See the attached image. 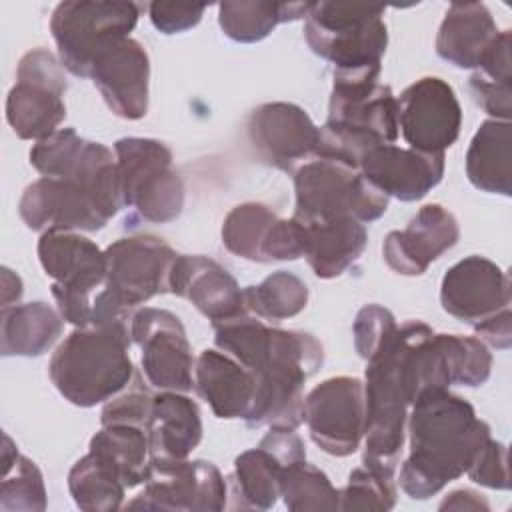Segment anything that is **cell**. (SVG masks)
Listing matches in <instances>:
<instances>
[{
  "label": "cell",
  "instance_id": "6da1fadb",
  "mask_svg": "<svg viewBox=\"0 0 512 512\" xmlns=\"http://www.w3.org/2000/svg\"><path fill=\"white\" fill-rule=\"evenodd\" d=\"M410 454L400 468V488L416 500L436 496L466 474L490 436L468 400L448 388H428L408 414Z\"/></svg>",
  "mask_w": 512,
  "mask_h": 512
},
{
  "label": "cell",
  "instance_id": "7a4b0ae2",
  "mask_svg": "<svg viewBox=\"0 0 512 512\" xmlns=\"http://www.w3.org/2000/svg\"><path fill=\"white\" fill-rule=\"evenodd\" d=\"M120 208L116 158L108 146L90 140L68 174L38 178L26 186L18 202L22 222L38 232H96Z\"/></svg>",
  "mask_w": 512,
  "mask_h": 512
},
{
  "label": "cell",
  "instance_id": "3957f363",
  "mask_svg": "<svg viewBox=\"0 0 512 512\" xmlns=\"http://www.w3.org/2000/svg\"><path fill=\"white\" fill-rule=\"evenodd\" d=\"M380 72L334 74L328 118L320 128L314 158H330L358 168L364 152L398 138V104Z\"/></svg>",
  "mask_w": 512,
  "mask_h": 512
},
{
  "label": "cell",
  "instance_id": "277c9868",
  "mask_svg": "<svg viewBox=\"0 0 512 512\" xmlns=\"http://www.w3.org/2000/svg\"><path fill=\"white\" fill-rule=\"evenodd\" d=\"M130 346V324L76 328L54 350L50 380L74 406L108 402L134 378Z\"/></svg>",
  "mask_w": 512,
  "mask_h": 512
},
{
  "label": "cell",
  "instance_id": "5b68a950",
  "mask_svg": "<svg viewBox=\"0 0 512 512\" xmlns=\"http://www.w3.org/2000/svg\"><path fill=\"white\" fill-rule=\"evenodd\" d=\"M324 362L322 344L308 332L272 328L262 362L250 370L256 378L248 426L296 430L304 422V384Z\"/></svg>",
  "mask_w": 512,
  "mask_h": 512
},
{
  "label": "cell",
  "instance_id": "8992f818",
  "mask_svg": "<svg viewBox=\"0 0 512 512\" xmlns=\"http://www.w3.org/2000/svg\"><path fill=\"white\" fill-rule=\"evenodd\" d=\"M106 278L92 300L90 326L130 324L134 308L170 292V272L178 254L154 234H134L106 250Z\"/></svg>",
  "mask_w": 512,
  "mask_h": 512
},
{
  "label": "cell",
  "instance_id": "52a82bcc",
  "mask_svg": "<svg viewBox=\"0 0 512 512\" xmlns=\"http://www.w3.org/2000/svg\"><path fill=\"white\" fill-rule=\"evenodd\" d=\"M384 6L312 2L304 18V38L314 54L334 66V74L380 72L388 46Z\"/></svg>",
  "mask_w": 512,
  "mask_h": 512
},
{
  "label": "cell",
  "instance_id": "ba28073f",
  "mask_svg": "<svg viewBox=\"0 0 512 512\" xmlns=\"http://www.w3.org/2000/svg\"><path fill=\"white\" fill-rule=\"evenodd\" d=\"M122 208L142 220L166 224L184 208V182L172 166L170 148L154 138H120L114 144Z\"/></svg>",
  "mask_w": 512,
  "mask_h": 512
},
{
  "label": "cell",
  "instance_id": "9c48e42d",
  "mask_svg": "<svg viewBox=\"0 0 512 512\" xmlns=\"http://www.w3.org/2000/svg\"><path fill=\"white\" fill-rule=\"evenodd\" d=\"M294 218L302 222L354 218L378 220L388 210V196L370 184L362 172L330 158H312L296 168Z\"/></svg>",
  "mask_w": 512,
  "mask_h": 512
},
{
  "label": "cell",
  "instance_id": "30bf717a",
  "mask_svg": "<svg viewBox=\"0 0 512 512\" xmlns=\"http://www.w3.org/2000/svg\"><path fill=\"white\" fill-rule=\"evenodd\" d=\"M138 16L140 6L134 2H60L50 16L60 64L70 74L88 78L94 60L118 40L128 38Z\"/></svg>",
  "mask_w": 512,
  "mask_h": 512
},
{
  "label": "cell",
  "instance_id": "8fae6325",
  "mask_svg": "<svg viewBox=\"0 0 512 512\" xmlns=\"http://www.w3.org/2000/svg\"><path fill=\"white\" fill-rule=\"evenodd\" d=\"M38 260L52 282L58 312L76 328L92 324V300L106 278V256L90 238L48 230L38 240Z\"/></svg>",
  "mask_w": 512,
  "mask_h": 512
},
{
  "label": "cell",
  "instance_id": "7c38bea8",
  "mask_svg": "<svg viewBox=\"0 0 512 512\" xmlns=\"http://www.w3.org/2000/svg\"><path fill=\"white\" fill-rule=\"evenodd\" d=\"M64 66L46 48L28 50L16 70V84L6 98V120L22 140H44L66 118Z\"/></svg>",
  "mask_w": 512,
  "mask_h": 512
},
{
  "label": "cell",
  "instance_id": "4fadbf2b",
  "mask_svg": "<svg viewBox=\"0 0 512 512\" xmlns=\"http://www.w3.org/2000/svg\"><path fill=\"white\" fill-rule=\"evenodd\" d=\"M226 496L228 484L212 462L150 458L144 490L126 508L220 512Z\"/></svg>",
  "mask_w": 512,
  "mask_h": 512
},
{
  "label": "cell",
  "instance_id": "5bb4252c",
  "mask_svg": "<svg viewBox=\"0 0 512 512\" xmlns=\"http://www.w3.org/2000/svg\"><path fill=\"white\" fill-rule=\"evenodd\" d=\"M130 336L142 352V372L152 388L172 392L194 388L196 362L176 314L164 308H140L132 314Z\"/></svg>",
  "mask_w": 512,
  "mask_h": 512
},
{
  "label": "cell",
  "instance_id": "9a60e30c",
  "mask_svg": "<svg viewBox=\"0 0 512 512\" xmlns=\"http://www.w3.org/2000/svg\"><path fill=\"white\" fill-rule=\"evenodd\" d=\"M310 438L330 456H350L364 438V384L354 376H332L304 398Z\"/></svg>",
  "mask_w": 512,
  "mask_h": 512
},
{
  "label": "cell",
  "instance_id": "2e32d148",
  "mask_svg": "<svg viewBox=\"0 0 512 512\" xmlns=\"http://www.w3.org/2000/svg\"><path fill=\"white\" fill-rule=\"evenodd\" d=\"M398 104V132L410 148L426 154H444L460 134L462 108L454 88L438 78L424 76L412 82Z\"/></svg>",
  "mask_w": 512,
  "mask_h": 512
},
{
  "label": "cell",
  "instance_id": "e0dca14e",
  "mask_svg": "<svg viewBox=\"0 0 512 512\" xmlns=\"http://www.w3.org/2000/svg\"><path fill=\"white\" fill-rule=\"evenodd\" d=\"M246 132L262 162L290 174L312 160L320 144V128L304 108L292 102L260 104L250 112Z\"/></svg>",
  "mask_w": 512,
  "mask_h": 512
},
{
  "label": "cell",
  "instance_id": "ac0fdd59",
  "mask_svg": "<svg viewBox=\"0 0 512 512\" xmlns=\"http://www.w3.org/2000/svg\"><path fill=\"white\" fill-rule=\"evenodd\" d=\"M306 446L296 430L270 428L256 448L234 460L230 474L232 508L268 510L280 498V474L290 462L304 460Z\"/></svg>",
  "mask_w": 512,
  "mask_h": 512
},
{
  "label": "cell",
  "instance_id": "d6986e66",
  "mask_svg": "<svg viewBox=\"0 0 512 512\" xmlns=\"http://www.w3.org/2000/svg\"><path fill=\"white\" fill-rule=\"evenodd\" d=\"M440 304L452 318L476 326L510 308V276L484 256H468L444 274Z\"/></svg>",
  "mask_w": 512,
  "mask_h": 512
},
{
  "label": "cell",
  "instance_id": "ffe728a7",
  "mask_svg": "<svg viewBox=\"0 0 512 512\" xmlns=\"http://www.w3.org/2000/svg\"><path fill=\"white\" fill-rule=\"evenodd\" d=\"M88 78L118 118L140 120L146 116L150 58L138 40L128 36L106 48L94 60Z\"/></svg>",
  "mask_w": 512,
  "mask_h": 512
},
{
  "label": "cell",
  "instance_id": "44dd1931",
  "mask_svg": "<svg viewBox=\"0 0 512 512\" xmlns=\"http://www.w3.org/2000/svg\"><path fill=\"white\" fill-rule=\"evenodd\" d=\"M460 228L456 216L440 204L422 206L404 230L384 238V262L402 276H420L444 252L456 246Z\"/></svg>",
  "mask_w": 512,
  "mask_h": 512
},
{
  "label": "cell",
  "instance_id": "7402d4cb",
  "mask_svg": "<svg viewBox=\"0 0 512 512\" xmlns=\"http://www.w3.org/2000/svg\"><path fill=\"white\" fill-rule=\"evenodd\" d=\"M358 170L388 198L394 196L402 202H414L440 184L444 176V154L382 144L362 154Z\"/></svg>",
  "mask_w": 512,
  "mask_h": 512
},
{
  "label": "cell",
  "instance_id": "603a6c76",
  "mask_svg": "<svg viewBox=\"0 0 512 512\" xmlns=\"http://www.w3.org/2000/svg\"><path fill=\"white\" fill-rule=\"evenodd\" d=\"M170 294L190 300L212 324L248 314L236 278L200 254H178L170 272Z\"/></svg>",
  "mask_w": 512,
  "mask_h": 512
},
{
  "label": "cell",
  "instance_id": "cb8c5ba5",
  "mask_svg": "<svg viewBox=\"0 0 512 512\" xmlns=\"http://www.w3.org/2000/svg\"><path fill=\"white\" fill-rule=\"evenodd\" d=\"M194 388L224 420H246L256 394V378L236 358L222 350H204L194 364Z\"/></svg>",
  "mask_w": 512,
  "mask_h": 512
},
{
  "label": "cell",
  "instance_id": "d4e9b609",
  "mask_svg": "<svg viewBox=\"0 0 512 512\" xmlns=\"http://www.w3.org/2000/svg\"><path fill=\"white\" fill-rule=\"evenodd\" d=\"M150 458L184 460L202 440L198 404L184 392L162 390L154 396L146 422Z\"/></svg>",
  "mask_w": 512,
  "mask_h": 512
},
{
  "label": "cell",
  "instance_id": "484cf974",
  "mask_svg": "<svg viewBox=\"0 0 512 512\" xmlns=\"http://www.w3.org/2000/svg\"><path fill=\"white\" fill-rule=\"evenodd\" d=\"M498 26L482 2H452L436 36V54L456 68H474L498 36Z\"/></svg>",
  "mask_w": 512,
  "mask_h": 512
},
{
  "label": "cell",
  "instance_id": "4316f807",
  "mask_svg": "<svg viewBox=\"0 0 512 512\" xmlns=\"http://www.w3.org/2000/svg\"><path fill=\"white\" fill-rule=\"evenodd\" d=\"M302 224L306 232L304 258L312 272L322 280H330L346 272L362 256L368 242L364 224L354 218H332Z\"/></svg>",
  "mask_w": 512,
  "mask_h": 512
},
{
  "label": "cell",
  "instance_id": "83f0119b",
  "mask_svg": "<svg viewBox=\"0 0 512 512\" xmlns=\"http://www.w3.org/2000/svg\"><path fill=\"white\" fill-rule=\"evenodd\" d=\"M466 176L470 184L490 194H512V124L484 120L466 152Z\"/></svg>",
  "mask_w": 512,
  "mask_h": 512
},
{
  "label": "cell",
  "instance_id": "f1b7e54d",
  "mask_svg": "<svg viewBox=\"0 0 512 512\" xmlns=\"http://www.w3.org/2000/svg\"><path fill=\"white\" fill-rule=\"evenodd\" d=\"M64 318L46 302H28L2 308V356H40L62 334Z\"/></svg>",
  "mask_w": 512,
  "mask_h": 512
},
{
  "label": "cell",
  "instance_id": "f546056e",
  "mask_svg": "<svg viewBox=\"0 0 512 512\" xmlns=\"http://www.w3.org/2000/svg\"><path fill=\"white\" fill-rule=\"evenodd\" d=\"M88 452L106 464L128 490L146 482L150 466L146 428L106 424L92 436Z\"/></svg>",
  "mask_w": 512,
  "mask_h": 512
},
{
  "label": "cell",
  "instance_id": "4dcf8cb0",
  "mask_svg": "<svg viewBox=\"0 0 512 512\" xmlns=\"http://www.w3.org/2000/svg\"><path fill=\"white\" fill-rule=\"evenodd\" d=\"M312 2H220L218 24L234 42H260L278 24L306 18Z\"/></svg>",
  "mask_w": 512,
  "mask_h": 512
},
{
  "label": "cell",
  "instance_id": "1f68e13d",
  "mask_svg": "<svg viewBox=\"0 0 512 512\" xmlns=\"http://www.w3.org/2000/svg\"><path fill=\"white\" fill-rule=\"evenodd\" d=\"M2 512H42L46 508V488L38 466L18 454L16 444L8 434L2 436Z\"/></svg>",
  "mask_w": 512,
  "mask_h": 512
},
{
  "label": "cell",
  "instance_id": "d6a6232c",
  "mask_svg": "<svg viewBox=\"0 0 512 512\" xmlns=\"http://www.w3.org/2000/svg\"><path fill=\"white\" fill-rule=\"evenodd\" d=\"M244 304L260 320L282 322L300 314L308 304V286L292 272H272L256 286L242 288Z\"/></svg>",
  "mask_w": 512,
  "mask_h": 512
},
{
  "label": "cell",
  "instance_id": "836d02e7",
  "mask_svg": "<svg viewBox=\"0 0 512 512\" xmlns=\"http://www.w3.org/2000/svg\"><path fill=\"white\" fill-rule=\"evenodd\" d=\"M278 216L260 202H244L234 206L222 222L224 248L250 262H266L264 248Z\"/></svg>",
  "mask_w": 512,
  "mask_h": 512
},
{
  "label": "cell",
  "instance_id": "e575fe53",
  "mask_svg": "<svg viewBox=\"0 0 512 512\" xmlns=\"http://www.w3.org/2000/svg\"><path fill=\"white\" fill-rule=\"evenodd\" d=\"M68 490L80 510L112 512L122 506L128 488L106 464L88 452L70 468Z\"/></svg>",
  "mask_w": 512,
  "mask_h": 512
},
{
  "label": "cell",
  "instance_id": "d590c367",
  "mask_svg": "<svg viewBox=\"0 0 512 512\" xmlns=\"http://www.w3.org/2000/svg\"><path fill=\"white\" fill-rule=\"evenodd\" d=\"M280 496L292 512L340 510V490L316 466L304 460L290 462L280 474Z\"/></svg>",
  "mask_w": 512,
  "mask_h": 512
},
{
  "label": "cell",
  "instance_id": "8d00e7d4",
  "mask_svg": "<svg viewBox=\"0 0 512 512\" xmlns=\"http://www.w3.org/2000/svg\"><path fill=\"white\" fill-rule=\"evenodd\" d=\"M450 384L482 386L490 378L492 354L488 346L476 336L462 334H438Z\"/></svg>",
  "mask_w": 512,
  "mask_h": 512
},
{
  "label": "cell",
  "instance_id": "74e56055",
  "mask_svg": "<svg viewBox=\"0 0 512 512\" xmlns=\"http://www.w3.org/2000/svg\"><path fill=\"white\" fill-rule=\"evenodd\" d=\"M396 504L394 474L362 464L348 476L340 490V510H374L386 512Z\"/></svg>",
  "mask_w": 512,
  "mask_h": 512
},
{
  "label": "cell",
  "instance_id": "f35d334b",
  "mask_svg": "<svg viewBox=\"0 0 512 512\" xmlns=\"http://www.w3.org/2000/svg\"><path fill=\"white\" fill-rule=\"evenodd\" d=\"M154 396L150 390L142 384V378L134 374L132 382L122 390V394L112 396L100 414L102 426L106 424H130L146 428V422L150 418Z\"/></svg>",
  "mask_w": 512,
  "mask_h": 512
},
{
  "label": "cell",
  "instance_id": "ab89813d",
  "mask_svg": "<svg viewBox=\"0 0 512 512\" xmlns=\"http://www.w3.org/2000/svg\"><path fill=\"white\" fill-rule=\"evenodd\" d=\"M398 330L396 318L392 312L380 304H366L358 310L352 334L354 348L360 358L368 360L376 354V350Z\"/></svg>",
  "mask_w": 512,
  "mask_h": 512
},
{
  "label": "cell",
  "instance_id": "60d3db41",
  "mask_svg": "<svg viewBox=\"0 0 512 512\" xmlns=\"http://www.w3.org/2000/svg\"><path fill=\"white\" fill-rule=\"evenodd\" d=\"M466 474L472 482L480 486L494 488V490H508L510 488L508 448L502 442L488 438L486 444L478 450Z\"/></svg>",
  "mask_w": 512,
  "mask_h": 512
},
{
  "label": "cell",
  "instance_id": "b9f144b4",
  "mask_svg": "<svg viewBox=\"0 0 512 512\" xmlns=\"http://www.w3.org/2000/svg\"><path fill=\"white\" fill-rule=\"evenodd\" d=\"M470 92L476 104L492 116V120L510 122L512 116V84L508 82H494L478 72L470 76Z\"/></svg>",
  "mask_w": 512,
  "mask_h": 512
},
{
  "label": "cell",
  "instance_id": "7bdbcfd3",
  "mask_svg": "<svg viewBox=\"0 0 512 512\" xmlns=\"http://www.w3.org/2000/svg\"><path fill=\"white\" fill-rule=\"evenodd\" d=\"M204 10L206 6H196V4H170V2L148 4L150 22L162 34H178L194 28L202 20Z\"/></svg>",
  "mask_w": 512,
  "mask_h": 512
},
{
  "label": "cell",
  "instance_id": "ee69618b",
  "mask_svg": "<svg viewBox=\"0 0 512 512\" xmlns=\"http://www.w3.org/2000/svg\"><path fill=\"white\" fill-rule=\"evenodd\" d=\"M476 338H480L484 344H490L494 348L506 350L512 344V312L510 308H504L496 312L494 316L478 322L474 326Z\"/></svg>",
  "mask_w": 512,
  "mask_h": 512
},
{
  "label": "cell",
  "instance_id": "f6af8a7d",
  "mask_svg": "<svg viewBox=\"0 0 512 512\" xmlns=\"http://www.w3.org/2000/svg\"><path fill=\"white\" fill-rule=\"evenodd\" d=\"M440 510H490L488 502L482 498V494L462 488L450 492L442 502Z\"/></svg>",
  "mask_w": 512,
  "mask_h": 512
},
{
  "label": "cell",
  "instance_id": "bcb514c9",
  "mask_svg": "<svg viewBox=\"0 0 512 512\" xmlns=\"http://www.w3.org/2000/svg\"><path fill=\"white\" fill-rule=\"evenodd\" d=\"M22 296V280L10 268H2V308L14 306Z\"/></svg>",
  "mask_w": 512,
  "mask_h": 512
}]
</instances>
